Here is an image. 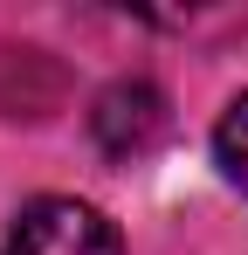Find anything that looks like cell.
<instances>
[{"label":"cell","mask_w":248,"mask_h":255,"mask_svg":"<svg viewBox=\"0 0 248 255\" xmlns=\"http://www.w3.org/2000/svg\"><path fill=\"white\" fill-rule=\"evenodd\" d=\"M214 159H221V172L248 193V97H235V104L221 111V125H214Z\"/></svg>","instance_id":"cell-3"},{"label":"cell","mask_w":248,"mask_h":255,"mask_svg":"<svg viewBox=\"0 0 248 255\" xmlns=\"http://www.w3.org/2000/svg\"><path fill=\"white\" fill-rule=\"evenodd\" d=\"M90 131H97L104 159H138L165 131V97L152 83H111L97 97V111H90Z\"/></svg>","instance_id":"cell-2"},{"label":"cell","mask_w":248,"mask_h":255,"mask_svg":"<svg viewBox=\"0 0 248 255\" xmlns=\"http://www.w3.org/2000/svg\"><path fill=\"white\" fill-rule=\"evenodd\" d=\"M0 255H124L118 228L83 200H35L7 228V249Z\"/></svg>","instance_id":"cell-1"}]
</instances>
